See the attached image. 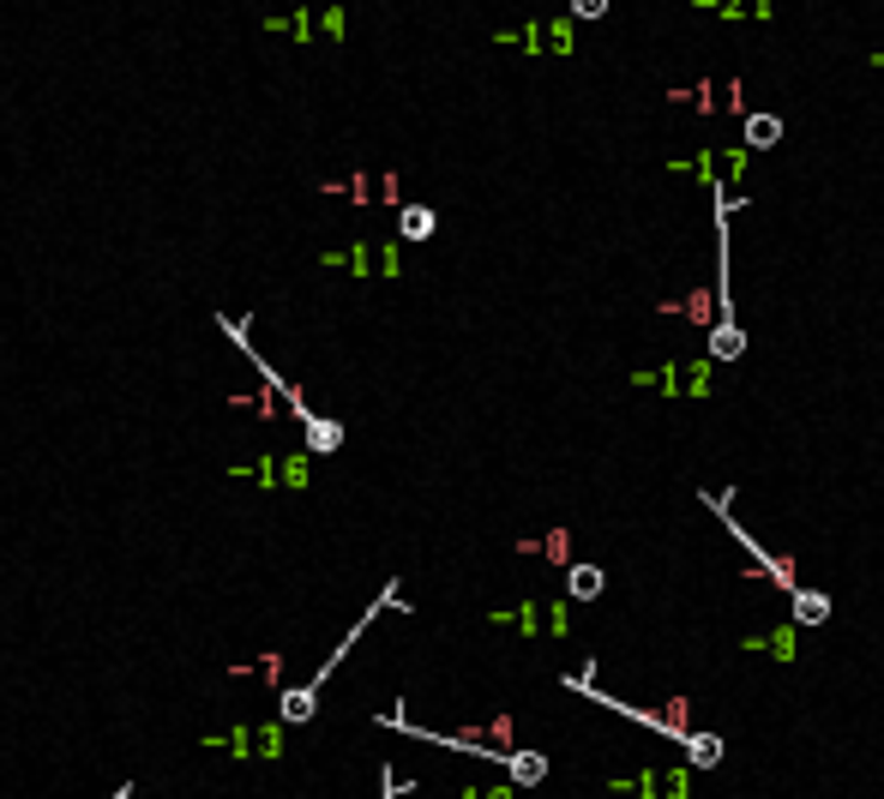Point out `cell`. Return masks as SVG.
Here are the masks:
<instances>
[{"mask_svg":"<svg viewBox=\"0 0 884 799\" xmlns=\"http://www.w3.org/2000/svg\"><path fill=\"white\" fill-rule=\"evenodd\" d=\"M386 607H404V601H397V583H386V589H379V601H374V607H367V613H362V619H355V625H350V637H343V644H338V649H331V656H326V668L313 673L307 685H289V692L277 697V722H289V727L313 722V709H319V692H326V680H331V673H338V661L350 656L355 644H362V632H367V625H374L379 613H386Z\"/></svg>","mask_w":884,"mask_h":799,"instance_id":"obj_1","label":"cell"},{"mask_svg":"<svg viewBox=\"0 0 884 799\" xmlns=\"http://www.w3.org/2000/svg\"><path fill=\"white\" fill-rule=\"evenodd\" d=\"M704 505H710V511H716V517H722V529H729L734 542H741V554H753V566H758V571H765V578H770V583H776V589H782V595H800V589H807V583L794 578V566H788V559H776V554H765V547H758V535H753V529H746V523H741V517H734V505H729V493H704Z\"/></svg>","mask_w":884,"mask_h":799,"instance_id":"obj_2","label":"cell"},{"mask_svg":"<svg viewBox=\"0 0 884 799\" xmlns=\"http://www.w3.org/2000/svg\"><path fill=\"white\" fill-rule=\"evenodd\" d=\"M506 775H512V787H542L547 782V758H542V751H530V746H518V751H512V763H506Z\"/></svg>","mask_w":884,"mask_h":799,"instance_id":"obj_3","label":"cell"},{"mask_svg":"<svg viewBox=\"0 0 884 799\" xmlns=\"http://www.w3.org/2000/svg\"><path fill=\"white\" fill-rule=\"evenodd\" d=\"M741 355H746V331L716 319L710 325V362H741Z\"/></svg>","mask_w":884,"mask_h":799,"instance_id":"obj_4","label":"cell"},{"mask_svg":"<svg viewBox=\"0 0 884 799\" xmlns=\"http://www.w3.org/2000/svg\"><path fill=\"white\" fill-rule=\"evenodd\" d=\"M788 607H794V625H824V619H831V595H824V589L788 595Z\"/></svg>","mask_w":884,"mask_h":799,"instance_id":"obj_5","label":"cell"},{"mask_svg":"<svg viewBox=\"0 0 884 799\" xmlns=\"http://www.w3.org/2000/svg\"><path fill=\"white\" fill-rule=\"evenodd\" d=\"M566 589H572V601H596V595L608 589V571L602 566H572L566 571Z\"/></svg>","mask_w":884,"mask_h":799,"instance_id":"obj_6","label":"cell"},{"mask_svg":"<svg viewBox=\"0 0 884 799\" xmlns=\"http://www.w3.org/2000/svg\"><path fill=\"white\" fill-rule=\"evenodd\" d=\"M746 144H753V151H770V144H782V121L765 115V109H758V115H746Z\"/></svg>","mask_w":884,"mask_h":799,"instance_id":"obj_7","label":"cell"},{"mask_svg":"<svg viewBox=\"0 0 884 799\" xmlns=\"http://www.w3.org/2000/svg\"><path fill=\"white\" fill-rule=\"evenodd\" d=\"M686 763L692 770H716V763H722V734H692L686 739Z\"/></svg>","mask_w":884,"mask_h":799,"instance_id":"obj_8","label":"cell"},{"mask_svg":"<svg viewBox=\"0 0 884 799\" xmlns=\"http://www.w3.org/2000/svg\"><path fill=\"white\" fill-rule=\"evenodd\" d=\"M397 234H404V241H428V234H433V211H428V205H404V217H397Z\"/></svg>","mask_w":884,"mask_h":799,"instance_id":"obj_9","label":"cell"},{"mask_svg":"<svg viewBox=\"0 0 884 799\" xmlns=\"http://www.w3.org/2000/svg\"><path fill=\"white\" fill-rule=\"evenodd\" d=\"M338 445H343V427H338V421H313V427H307V452H313V457H331Z\"/></svg>","mask_w":884,"mask_h":799,"instance_id":"obj_10","label":"cell"},{"mask_svg":"<svg viewBox=\"0 0 884 799\" xmlns=\"http://www.w3.org/2000/svg\"><path fill=\"white\" fill-rule=\"evenodd\" d=\"M386 799H397V775H391V770H386Z\"/></svg>","mask_w":884,"mask_h":799,"instance_id":"obj_11","label":"cell"},{"mask_svg":"<svg viewBox=\"0 0 884 799\" xmlns=\"http://www.w3.org/2000/svg\"><path fill=\"white\" fill-rule=\"evenodd\" d=\"M115 799H132V787H121V794H115Z\"/></svg>","mask_w":884,"mask_h":799,"instance_id":"obj_12","label":"cell"}]
</instances>
